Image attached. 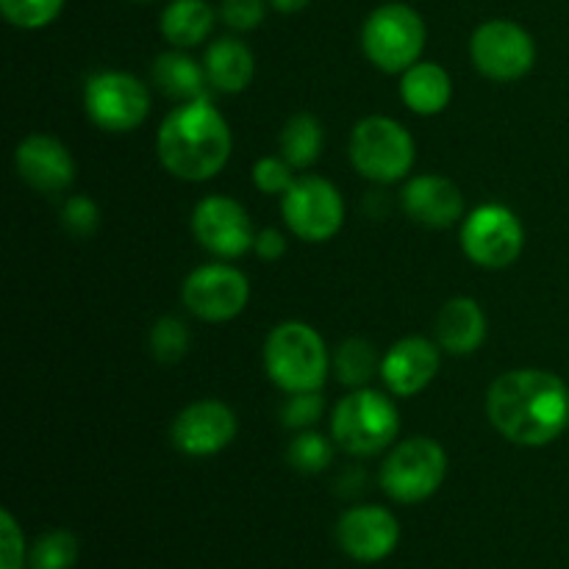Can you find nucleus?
<instances>
[{"label":"nucleus","instance_id":"29","mask_svg":"<svg viewBox=\"0 0 569 569\" xmlns=\"http://www.w3.org/2000/svg\"><path fill=\"white\" fill-rule=\"evenodd\" d=\"M64 9V0H0V11L6 20L26 31L50 26Z\"/></svg>","mask_w":569,"mask_h":569},{"label":"nucleus","instance_id":"33","mask_svg":"<svg viewBox=\"0 0 569 569\" xmlns=\"http://www.w3.org/2000/svg\"><path fill=\"white\" fill-rule=\"evenodd\" d=\"M220 17L233 31H253L264 20V0H222Z\"/></svg>","mask_w":569,"mask_h":569},{"label":"nucleus","instance_id":"13","mask_svg":"<svg viewBox=\"0 0 569 569\" xmlns=\"http://www.w3.org/2000/svg\"><path fill=\"white\" fill-rule=\"evenodd\" d=\"M192 233L217 259H239L253 250L256 231L248 211L228 194H209L192 211Z\"/></svg>","mask_w":569,"mask_h":569},{"label":"nucleus","instance_id":"20","mask_svg":"<svg viewBox=\"0 0 569 569\" xmlns=\"http://www.w3.org/2000/svg\"><path fill=\"white\" fill-rule=\"evenodd\" d=\"M400 98L420 117L442 114L448 109L450 98H453L450 72L445 67L433 64V61H417L400 78Z\"/></svg>","mask_w":569,"mask_h":569},{"label":"nucleus","instance_id":"2","mask_svg":"<svg viewBox=\"0 0 569 569\" xmlns=\"http://www.w3.org/2000/svg\"><path fill=\"white\" fill-rule=\"evenodd\" d=\"M156 150L170 176L181 181H209L228 164L233 137L228 120L209 98L176 106L164 117L156 137Z\"/></svg>","mask_w":569,"mask_h":569},{"label":"nucleus","instance_id":"17","mask_svg":"<svg viewBox=\"0 0 569 569\" xmlns=\"http://www.w3.org/2000/svg\"><path fill=\"white\" fill-rule=\"evenodd\" d=\"M14 167L22 181L42 194H59L76 181V161L70 150L44 133H31L17 144Z\"/></svg>","mask_w":569,"mask_h":569},{"label":"nucleus","instance_id":"1","mask_svg":"<svg viewBox=\"0 0 569 569\" xmlns=\"http://www.w3.org/2000/svg\"><path fill=\"white\" fill-rule=\"evenodd\" d=\"M495 431L522 448H545L569 426V389L556 372L511 370L495 378L487 392Z\"/></svg>","mask_w":569,"mask_h":569},{"label":"nucleus","instance_id":"34","mask_svg":"<svg viewBox=\"0 0 569 569\" xmlns=\"http://www.w3.org/2000/svg\"><path fill=\"white\" fill-rule=\"evenodd\" d=\"M0 569H22L26 565V539H22L20 526L9 511L0 515Z\"/></svg>","mask_w":569,"mask_h":569},{"label":"nucleus","instance_id":"37","mask_svg":"<svg viewBox=\"0 0 569 569\" xmlns=\"http://www.w3.org/2000/svg\"><path fill=\"white\" fill-rule=\"evenodd\" d=\"M133 3H150V0H133Z\"/></svg>","mask_w":569,"mask_h":569},{"label":"nucleus","instance_id":"35","mask_svg":"<svg viewBox=\"0 0 569 569\" xmlns=\"http://www.w3.org/2000/svg\"><path fill=\"white\" fill-rule=\"evenodd\" d=\"M253 253L259 256L261 261H278L283 253H287V237L276 228H267V231L256 233Z\"/></svg>","mask_w":569,"mask_h":569},{"label":"nucleus","instance_id":"10","mask_svg":"<svg viewBox=\"0 0 569 569\" xmlns=\"http://www.w3.org/2000/svg\"><path fill=\"white\" fill-rule=\"evenodd\" d=\"M83 109L100 131L128 133L148 120L150 92L128 72H94L83 87Z\"/></svg>","mask_w":569,"mask_h":569},{"label":"nucleus","instance_id":"15","mask_svg":"<svg viewBox=\"0 0 569 569\" xmlns=\"http://www.w3.org/2000/svg\"><path fill=\"white\" fill-rule=\"evenodd\" d=\"M337 542L345 556L361 565L389 559L400 542V522L383 506H356L337 522Z\"/></svg>","mask_w":569,"mask_h":569},{"label":"nucleus","instance_id":"27","mask_svg":"<svg viewBox=\"0 0 569 569\" xmlns=\"http://www.w3.org/2000/svg\"><path fill=\"white\" fill-rule=\"evenodd\" d=\"M150 353L161 361V365H176L183 356L189 353V345H192V337H189L187 322H181L178 317H161V320L153 322L150 328Z\"/></svg>","mask_w":569,"mask_h":569},{"label":"nucleus","instance_id":"18","mask_svg":"<svg viewBox=\"0 0 569 569\" xmlns=\"http://www.w3.org/2000/svg\"><path fill=\"white\" fill-rule=\"evenodd\" d=\"M403 211L426 228H450L465 217V194L445 176H415L403 187Z\"/></svg>","mask_w":569,"mask_h":569},{"label":"nucleus","instance_id":"7","mask_svg":"<svg viewBox=\"0 0 569 569\" xmlns=\"http://www.w3.org/2000/svg\"><path fill=\"white\" fill-rule=\"evenodd\" d=\"M448 476V453L431 437H411L395 445L381 465V489L395 503L415 506L437 495Z\"/></svg>","mask_w":569,"mask_h":569},{"label":"nucleus","instance_id":"9","mask_svg":"<svg viewBox=\"0 0 569 569\" xmlns=\"http://www.w3.org/2000/svg\"><path fill=\"white\" fill-rule=\"evenodd\" d=\"M281 214L289 231L303 242H328L345 222V200L328 178H295L292 187L281 194Z\"/></svg>","mask_w":569,"mask_h":569},{"label":"nucleus","instance_id":"12","mask_svg":"<svg viewBox=\"0 0 569 569\" xmlns=\"http://www.w3.org/2000/svg\"><path fill=\"white\" fill-rule=\"evenodd\" d=\"M189 315L203 322H228L248 309L250 281L231 264H203L192 270L181 289Z\"/></svg>","mask_w":569,"mask_h":569},{"label":"nucleus","instance_id":"31","mask_svg":"<svg viewBox=\"0 0 569 569\" xmlns=\"http://www.w3.org/2000/svg\"><path fill=\"white\" fill-rule=\"evenodd\" d=\"M295 167L287 159H278V156H264V159L256 161L253 167V183L259 192L264 194H283L295 183L292 176Z\"/></svg>","mask_w":569,"mask_h":569},{"label":"nucleus","instance_id":"28","mask_svg":"<svg viewBox=\"0 0 569 569\" xmlns=\"http://www.w3.org/2000/svg\"><path fill=\"white\" fill-rule=\"evenodd\" d=\"M331 456L333 445L317 431H300L287 450L289 465L298 472H306V476H317V472L326 470L331 465Z\"/></svg>","mask_w":569,"mask_h":569},{"label":"nucleus","instance_id":"5","mask_svg":"<svg viewBox=\"0 0 569 569\" xmlns=\"http://www.w3.org/2000/svg\"><path fill=\"white\" fill-rule=\"evenodd\" d=\"M426 22L411 6H378L361 28L365 56L383 72H406L426 50Z\"/></svg>","mask_w":569,"mask_h":569},{"label":"nucleus","instance_id":"22","mask_svg":"<svg viewBox=\"0 0 569 569\" xmlns=\"http://www.w3.org/2000/svg\"><path fill=\"white\" fill-rule=\"evenodd\" d=\"M153 83L161 94L178 100V103L206 98V89L211 87L209 78H206V67L178 48L156 59Z\"/></svg>","mask_w":569,"mask_h":569},{"label":"nucleus","instance_id":"23","mask_svg":"<svg viewBox=\"0 0 569 569\" xmlns=\"http://www.w3.org/2000/svg\"><path fill=\"white\" fill-rule=\"evenodd\" d=\"M214 31V9L206 0H172L161 11V33L172 48H194Z\"/></svg>","mask_w":569,"mask_h":569},{"label":"nucleus","instance_id":"8","mask_svg":"<svg viewBox=\"0 0 569 569\" xmlns=\"http://www.w3.org/2000/svg\"><path fill=\"white\" fill-rule=\"evenodd\" d=\"M526 244L520 217L500 203H483L461 222V250L483 270H506L515 264Z\"/></svg>","mask_w":569,"mask_h":569},{"label":"nucleus","instance_id":"14","mask_svg":"<svg viewBox=\"0 0 569 569\" xmlns=\"http://www.w3.org/2000/svg\"><path fill=\"white\" fill-rule=\"evenodd\" d=\"M239 422L231 406L222 400H198L172 420L170 439L183 456L206 459L217 456L237 439Z\"/></svg>","mask_w":569,"mask_h":569},{"label":"nucleus","instance_id":"6","mask_svg":"<svg viewBox=\"0 0 569 569\" xmlns=\"http://www.w3.org/2000/svg\"><path fill=\"white\" fill-rule=\"evenodd\" d=\"M350 161L376 183H395L415 167V139L398 120L383 114L365 117L350 133Z\"/></svg>","mask_w":569,"mask_h":569},{"label":"nucleus","instance_id":"11","mask_svg":"<svg viewBox=\"0 0 569 569\" xmlns=\"http://www.w3.org/2000/svg\"><path fill=\"white\" fill-rule=\"evenodd\" d=\"M470 56L481 76L509 83L533 70L537 44H533L531 33L517 22L489 20L472 33Z\"/></svg>","mask_w":569,"mask_h":569},{"label":"nucleus","instance_id":"4","mask_svg":"<svg viewBox=\"0 0 569 569\" xmlns=\"http://www.w3.org/2000/svg\"><path fill=\"white\" fill-rule=\"evenodd\" d=\"M333 442L350 456H378L398 439L400 415L389 395L376 389H353L333 409Z\"/></svg>","mask_w":569,"mask_h":569},{"label":"nucleus","instance_id":"26","mask_svg":"<svg viewBox=\"0 0 569 569\" xmlns=\"http://www.w3.org/2000/svg\"><path fill=\"white\" fill-rule=\"evenodd\" d=\"M78 561V539L70 531H48L33 542L28 567L31 569H72Z\"/></svg>","mask_w":569,"mask_h":569},{"label":"nucleus","instance_id":"3","mask_svg":"<svg viewBox=\"0 0 569 569\" xmlns=\"http://www.w3.org/2000/svg\"><path fill=\"white\" fill-rule=\"evenodd\" d=\"M264 370L287 395L317 392L331 370L326 342L309 322L289 320L270 331L264 342Z\"/></svg>","mask_w":569,"mask_h":569},{"label":"nucleus","instance_id":"32","mask_svg":"<svg viewBox=\"0 0 569 569\" xmlns=\"http://www.w3.org/2000/svg\"><path fill=\"white\" fill-rule=\"evenodd\" d=\"M61 222H64V228L72 233V237L78 239L92 237L94 228H98L100 222V211L92 198H87V194H76V198L67 200L64 209H61Z\"/></svg>","mask_w":569,"mask_h":569},{"label":"nucleus","instance_id":"30","mask_svg":"<svg viewBox=\"0 0 569 569\" xmlns=\"http://www.w3.org/2000/svg\"><path fill=\"white\" fill-rule=\"evenodd\" d=\"M322 411H326V400H322L320 389L317 392H295L281 406V422L295 431H309L320 420Z\"/></svg>","mask_w":569,"mask_h":569},{"label":"nucleus","instance_id":"19","mask_svg":"<svg viewBox=\"0 0 569 569\" xmlns=\"http://www.w3.org/2000/svg\"><path fill=\"white\" fill-rule=\"evenodd\" d=\"M487 339V315L472 298H453L437 315V345L450 356H470Z\"/></svg>","mask_w":569,"mask_h":569},{"label":"nucleus","instance_id":"36","mask_svg":"<svg viewBox=\"0 0 569 569\" xmlns=\"http://www.w3.org/2000/svg\"><path fill=\"white\" fill-rule=\"evenodd\" d=\"M311 0H270V6L281 14H295V11H303Z\"/></svg>","mask_w":569,"mask_h":569},{"label":"nucleus","instance_id":"24","mask_svg":"<svg viewBox=\"0 0 569 569\" xmlns=\"http://www.w3.org/2000/svg\"><path fill=\"white\" fill-rule=\"evenodd\" d=\"M326 144V133H322L320 120L315 114H295L289 117L287 126L281 128L278 137V148L281 156L295 167V170H306L315 164Z\"/></svg>","mask_w":569,"mask_h":569},{"label":"nucleus","instance_id":"25","mask_svg":"<svg viewBox=\"0 0 569 569\" xmlns=\"http://www.w3.org/2000/svg\"><path fill=\"white\" fill-rule=\"evenodd\" d=\"M333 370H337V378L345 387L361 389L372 378L381 376V359H378L376 345L359 337L345 339L339 345L337 356H333Z\"/></svg>","mask_w":569,"mask_h":569},{"label":"nucleus","instance_id":"16","mask_svg":"<svg viewBox=\"0 0 569 569\" xmlns=\"http://www.w3.org/2000/svg\"><path fill=\"white\" fill-rule=\"evenodd\" d=\"M442 348L426 337H406L381 356V381L395 398H415L437 378Z\"/></svg>","mask_w":569,"mask_h":569},{"label":"nucleus","instance_id":"21","mask_svg":"<svg viewBox=\"0 0 569 569\" xmlns=\"http://www.w3.org/2000/svg\"><path fill=\"white\" fill-rule=\"evenodd\" d=\"M203 67L211 87L226 94H237L244 92L253 81L256 59L248 44L233 37H222L209 44L203 56Z\"/></svg>","mask_w":569,"mask_h":569}]
</instances>
